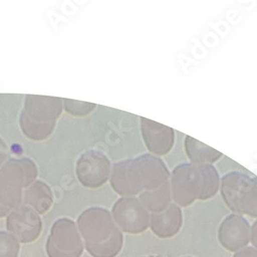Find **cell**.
Here are the masks:
<instances>
[{
    "mask_svg": "<svg viewBox=\"0 0 257 257\" xmlns=\"http://www.w3.org/2000/svg\"><path fill=\"white\" fill-rule=\"evenodd\" d=\"M20 243L13 234L0 231V257H18Z\"/></svg>",
    "mask_w": 257,
    "mask_h": 257,
    "instance_id": "obj_18",
    "label": "cell"
},
{
    "mask_svg": "<svg viewBox=\"0 0 257 257\" xmlns=\"http://www.w3.org/2000/svg\"><path fill=\"white\" fill-rule=\"evenodd\" d=\"M250 243L252 244L253 248L257 250V219L253 222L250 228Z\"/></svg>",
    "mask_w": 257,
    "mask_h": 257,
    "instance_id": "obj_21",
    "label": "cell"
},
{
    "mask_svg": "<svg viewBox=\"0 0 257 257\" xmlns=\"http://www.w3.org/2000/svg\"><path fill=\"white\" fill-rule=\"evenodd\" d=\"M220 195L234 214L257 218V176L232 171L220 179Z\"/></svg>",
    "mask_w": 257,
    "mask_h": 257,
    "instance_id": "obj_6",
    "label": "cell"
},
{
    "mask_svg": "<svg viewBox=\"0 0 257 257\" xmlns=\"http://www.w3.org/2000/svg\"><path fill=\"white\" fill-rule=\"evenodd\" d=\"M97 105L89 102H81L71 99H63V108L69 115L74 117H84L91 114Z\"/></svg>",
    "mask_w": 257,
    "mask_h": 257,
    "instance_id": "obj_17",
    "label": "cell"
},
{
    "mask_svg": "<svg viewBox=\"0 0 257 257\" xmlns=\"http://www.w3.org/2000/svg\"><path fill=\"white\" fill-rule=\"evenodd\" d=\"M146 257H157V256H146Z\"/></svg>",
    "mask_w": 257,
    "mask_h": 257,
    "instance_id": "obj_23",
    "label": "cell"
},
{
    "mask_svg": "<svg viewBox=\"0 0 257 257\" xmlns=\"http://www.w3.org/2000/svg\"><path fill=\"white\" fill-rule=\"evenodd\" d=\"M184 151L189 163L197 165H214L223 157L222 153L190 136L184 139Z\"/></svg>",
    "mask_w": 257,
    "mask_h": 257,
    "instance_id": "obj_15",
    "label": "cell"
},
{
    "mask_svg": "<svg viewBox=\"0 0 257 257\" xmlns=\"http://www.w3.org/2000/svg\"><path fill=\"white\" fill-rule=\"evenodd\" d=\"M7 229L19 243L27 244L38 239L42 230V221L38 213L22 205L11 211L7 216Z\"/></svg>",
    "mask_w": 257,
    "mask_h": 257,
    "instance_id": "obj_10",
    "label": "cell"
},
{
    "mask_svg": "<svg viewBox=\"0 0 257 257\" xmlns=\"http://www.w3.org/2000/svg\"><path fill=\"white\" fill-rule=\"evenodd\" d=\"M140 131L142 140L148 153L156 157L167 156L175 144V131L172 127L140 117Z\"/></svg>",
    "mask_w": 257,
    "mask_h": 257,
    "instance_id": "obj_11",
    "label": "cell"
},
{
    "mask_svg": "<svg viewBox=\"0 0 257 257\" xmlns=\"http://www.w3.org/2000/svg\"><path fill=\"white\" fill-rule=\"evenodd\" d=\"M233 257H257V250L253 247H245L235 252Z\"/></svg>",
    "mask_w": 257,
    "mask_h": 257,
    "instance_id": "obj_20",
    "label": "cell"
},
{
    "mask_svg": "<svg viewBox=\"0 0 257 257\" xmlns=\"http://www.w3.org/2000/svg\"><path fill=\"white\" fill-rule=\"evenodd\" d=\"M11 212L10 211H8V210H6V209H4L2 206H0V218H4V217H7L9 214H10Z\"/></svg>",
    "mask_w": 257,
    "mask_h": 257,
    "instance_id": "obj_22",
    "label": "cell"
},
{
    "mask_svg": "<svg viewBox=\"0 0 257 257\" xmlns=\"http://www.w3.org/2000/svg\"><path fill=\"white\" fill-rule=\"evenodd\" d=\"M250 228L248 220L239 214H229L219 225L218 241L227 251L238 252L250 243Z\"/></svg>",
    "mask_w": 257,
    "mask_h": 257,
    "instance_id": "obj_12",
    "label": "cell"
},
{
    "mask_svg": "<svg viewBox=\"0 0 257 257\" xmlns=\"http://www.w3.org/2000/svg\"><path fill=\"white\" fill-rule=\"evenodd\" d=\"M76 225L91 256L115 257L121 251L123 234L107 209L91 207L84 210L78 216Z\"/></svg>",
    "mask_w": 257,
    "mask_h": 257,
    "instance_id": "obj_3",
    "label": "cell"
},
{
    "mask_svg": "<svg viewBox=\"0 0 257 257\" xmlns=\"http://www.w3.org/2000/svg\"><path fill=\"white\" fill-rule=\"evenodd\" d=\"M138 199L149 213H161L172 203L170 180L155 190L143 191Z\"/></svg>",
    "mask_w": 257,
    "mask_h": 257,
    "instance_id": "obj_16",
    "label": "cell"
},
{
    "mask_svg": "<svg viewBox=\"0 0 257 257\" xmlns=\"http://www.w3.org/2000/svg\"><path fill=\"white\" fill-rule=\"evenodd\" d=\"M112 218L121 232L140 234L149 227V213L137 197H121L111 209Z\"/></svg>",
    "mask_w": 257,
    "mask_h": 257,
    "instance_id": "obj_9",
    "label": "cell"
},
{
    "mask_svg": "<svg viewBox=\"0 0 257 257\" xmlns=\"http://www.w3.org/2000/svg\"><path fill=\"white\" fill-rule=\"evenodd\" d=\"M220 175L214 165L182 163L170 176L172 201L185 208L196 201H207L215 197L220 188Z\"/></svg>",
    "mask_w": 257,
    "mask_h": 257,
    "instance_id": "obj_2",
    "label": "cell"
},
{
    "mask_svg": "<svg viewBox=\"0 0 257 257\" xmlns=\"http://www.w3.org/2000/svg\"><path fill=\"white\" fill-rule=\"evenodd\" d=\"M37 176L38 168L31 159H9L0 168V206L10 212L22 206L24 190Z\"/></svg>",
    "mask_w": 257,
    "mask_h": 257,
    "instance_id": "obj_5",
    "label": "cell"
},
{
    "mask_svg": "<svg viewBox=\"0 0 257 257\" xmlns=\"http://www.w3.org/2000/svg\"><path fill=\"white\" fill-rule=\"evenodd\" d=\"M54 203V194L51 187L44 181L36 180L24 190L23 205L30 207L39 215L50 211Z\"/></svg>",
    "mask_w": 257,
    "mask_h": 257,
    "instance_id": "obj_14",
    "label": "cell"
},
{
    "mask_svg": "<svg viewBox=\"0 0 257 257\" xmlns=\"http://www.w3.org/2000/svg\"><path fill=\"white\" fill-rule=\"evenodd\" d=\"M63 110L61 98L27 95L19 118L21 131L31 141H45L54 133Z\"/></svg>",
    "mask_w": 257,
    "mask_h": 257,
    "instance_id": "obj_4",
    "label": "cell"
},
{
    "mask_svg": "<svg viewBox=\"0 0 257 257\" xmlns=\"http://www.w3.org/2000/svg\"><path fill=\"white\" fill-rule=\"evenodd\" d=\"M9 147L5 140L0 137V168L9 160Z\"/></svg>",
    "mask_w": 257,
    "mask_h": 257,
    "instance_id": "obj_19",
    "label": "cell"
},
{
    "mask_svg": "<svg viewBox=\"0 0 257 257\" xmlns=\"http://www.w3.org/2000/svg\"><path fill=\"white\" fill-rule=\"evenodd\" d=\"M183 224V213L173 202L161 213H152L149 228L161 239H169L176 235Z\"/></svg>",
    "mask_w": 257,
    "mask_h": 257,
    "instance_id": "obj_13",
    "label": "cell"
},
{
    "mask_svg": "<svg viewBox=\"0 0 257 257\" xmlns=\"http://www.w3.org/2000/svg\"><path fill=\"white\" fill-rule=\"evenodd\" d=\"M112 165L102 152L90 149L76 161L75 173L79 183L90 189H96L109 182Z\"/></svg>",
    "mask_w": 257,
    "mask_h": 257,
    "instance_id": "obj_8",
    "label": "cell"
},
{
    "mask_svg": "<svg viewBox=\"0 0 257 257\" xmlns=\"http://www.w3.org/2000/svg\"><path fill=\"white\" fill-rule=\"evenodd\" d=\"M171 172L159 157L144 154L114 163L109 183L121 197H137L143 191L155 190L170 180Z\"/></svg>",
    "mask_w": 257,
    "mask_h": 257,
    "instance_id": "obj_1",
    "label": "cell"
},
{
    "mask_svg": "<svg viewBox=\"0 0 257 257\" xmlns=\"http://www.w3.org/2000/svg\"><path fill=\"white\" fill-rule=\"evenodd\" d=\"M46 248L49 257H80L83 244L76 223L69 218L55 221Z\"/></svg>",
    "mask_w": 257,
    "mask_h": 257,
    "instance_id": "obj_7",
    "label": "cell"
}]
</instances>
